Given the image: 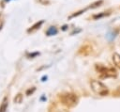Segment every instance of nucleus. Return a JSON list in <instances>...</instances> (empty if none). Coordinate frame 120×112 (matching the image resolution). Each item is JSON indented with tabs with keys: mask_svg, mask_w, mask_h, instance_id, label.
I'll use <instances>...</instances> for the list:
<instances>
[{
	"mask_svg": "<svg viewBox=\"0 0 120 112\" xmlns=\"http://www.w3.org/2000/svg\"><path fill=\"white\" fill-rule=\"evenodd\" d=\"M35 90H36V88H35V87H33L32 88H29V89L26 91V95H31Z\"/></svg>",
	"mask_w": 120,
	"mask_h": 112,
	"instance_id": "obj_12",
	"label": "nucleus"
},
{
	"mask_svg": "<svg viewBox=\"0 0 120 112\" xmlns=\"http://www.w3.org/2000/svg\"><path fill=\"white\" fill-rule=\"evenodd\" d=\"M109 14H110V13L103 12V13H99V14H96V15H94L93 18H94V19H100V18H102V17H104V16H107V15H109Z\"/></svg>",
	"mask_w": 120,
	"mask_h": 112,
	"instance_id": "obj_11",
	"label": "nucleus"
},
{
	"mask_svg": "<svg viewBox=\"0 0 120 112\" xmlns=\"http://www.w3.org/2000/svg\"><path fill=\"white\" fill-rule=\"evenodd\" d=\"M22 98H23L22 94V93H18V94L14 97L13 102H14L15 104H21V103L22 102Z\"/></svg>",
	"mask_w": 120,
	"mask_h": 112,
	"instance_id": "obj_7",
	"label": "nucleus"
},
{
	"mask_svg": "<svg viewBox=\"0 0 120 112\" xmlns=\"http://www.w3.org/2000/svg\"><path fill=\"white\" fill-rule=\"evenodd\" d=\"M90 86H91L92 90L99 96H106L109 93L108 88L102 82H100L98 80H92L90 82Z\"/></svg>",
	"mask_w": 120,
	"mask_h": 112,
	"instance_id": "obj_1",
	"label": "nucleus"
},
{
	"mask_svg": "<svg viewBox=\"0 0 120 112\" xmlns=\"http://www.w3.org/2000/svg\"><path fill=\"white\" fill-rule=\"evenodd\" d=\"M103 3V0H98V1H96L95 3H93V4H91L90 5V8H98V7H99L101 4Z\"/></svg>",
	"mask_w": 120,
	"mask_h": 112,
	"instance_id": "obj_10",
	"label": "nucleus"
},
{
	"mask_svg": "<svg viewBox=\"0 0 120 112\" xmlns=\"http://www.w3.org/2000/svg\"><path fill=\"white\" fill-rule=\"evenodd\" d=\"M57 33V30H56V28L54 27V26H51L48 30H47V32H46V34L48 35V36H52V35H55Z\"/></svg>",
	"mask_w": 120,
	"mask_h": 112,
	"instance_id": "obj_8",
	"label": "nucleus"
},
{
	"mask_svg": "<svg viewBox=\"0 0 120 112\" xmlns=\"http://www.w3.org/2000/svg\"><path fill=\"white\" fill-rule=\"evenodd\" d=\"M97 71L101 74L102 77H116L117 72L113 68H107L101 64H96Z\"/></svg>",
	"mask_w": 120,
	"mask_h": 112,
	"instance_id": "obj_3",
	"label": "nucleus"
},
{
	"mask_svg": "<svg viewBox=\"0 0 120 112\" xmlns=\"http://www.w3.org/2000/svg\"><path fill=\"white\" fill-rule=\"evenodd\" d=\"M8 97H4L2 102H1V104H0V112H6L7 111V108H8Z\"/></svg>",
	"mask_w": 120,
	"mask_h": 112,
	"instance_id": "obj_4",
	"label": "nucleus"
},
{
	"mask_svg": "<svg viewBox=\"0 0 120 112\" xmlns=\"http://www.w3.org/2000/svg\"><path fill=\"white\" fill-rule=\"evenodd\" d=\"M2 25H3V17H2V14L0 13V29L2 28Z\"/></svg>",
	"mask_w": 120,
	"mask_h": 112,
	"instance_id": "obj_13",
	"label": "nucleus"
},
{
	"mask_svg": "<svg viewBox=\"0 0 120 112\" xmlns=\"http://www.w3.org/2000/svg\"><path fill=\"white\" fill-rule=\"evenodd\" d=\"M42 23H43V21H40L39 23H37V24H34L30 29H28V32H33V31L37 30L38 28H39V26L42 24Z\"/></svg>",
	"mask_w": 120,
	"mask_h": 112,
	"instance_id": "obj_9",
	"label": "nucleus"
},
{
	"mask_svg": "<svg viewBox=\"0 0 120 112\" xmlns=\"http://www.w3.org/2000/svg\"><path fill=\"white\" fill-rule=\"evenodd\" d=\"M60 100L63 104L68 107H74L79 102V98L75 93H65L60 96Z\"/></svg>",
	"mask_w": 120,
	"mask_h": 112,
	"instance_id": "obj_2",
	"label": "nucleus"
},
{
	"mask_svg": "<svg viewBox=\"0 0 120 112\" xmlns=\"http://www.w3.org/2000/svg\"><path fill=\"white\" fill-rule=\"evenodd\" d=\"M112 62L115 65L116 68L120 69V55L117 53H114L112 55Z\"/></svg>",
	"mask_w": 120,
	"mask_h": 112,
	"instance_id": "obj_5",
	"label": "nucleus"
},
{
	"mask_svg": "<svg viewBox=\"0 0 120 112\" xmlns=\"http://www.w3.org/2000/svg\"><path fill=\"white\" fill-rule=\"evenodd\" d=\"M92 52V47H90L89 45H84L81 50H80V53H82L83 55H88Z\"/></svg>",
	"mask_w": 120,
	"mask_h": 112,
	"instance_id": "obj_6",
	"label": "nucleus"
}]
</instances>
